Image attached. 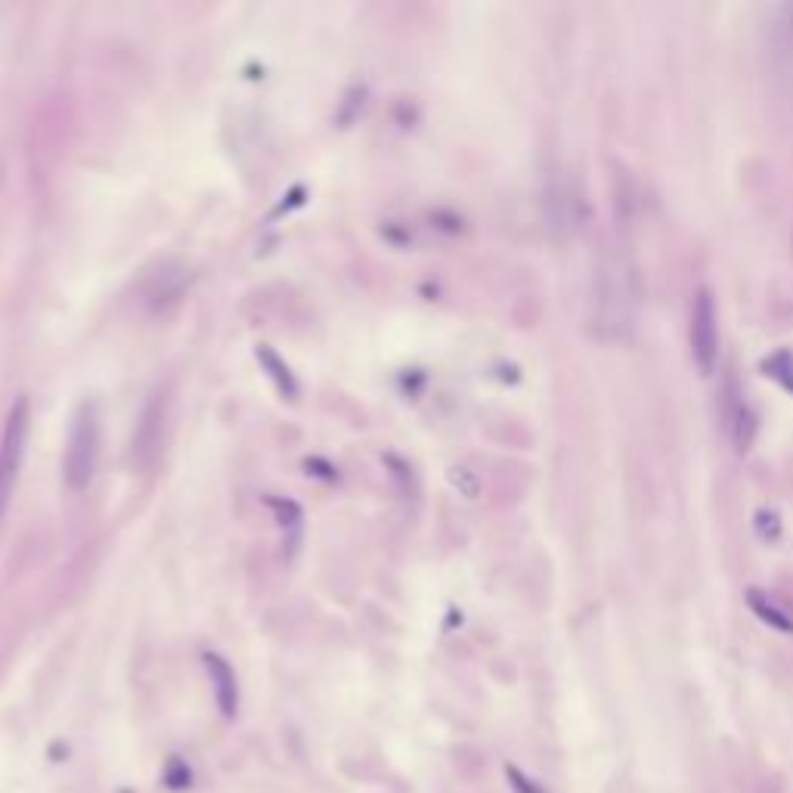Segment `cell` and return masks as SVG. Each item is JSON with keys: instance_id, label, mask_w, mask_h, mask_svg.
<instances>
[{"instance_id": "2", "label": "cell", "mask_w": 793, "mask_h": 793, "mask_svg": "<svg viewBox=\"0 0 793 793\" xmlns=\"http://www.w3.org/2000/svg\"><path fill=\"white\" fill-rule=\"evenodd\" d=\"M97 450H100V422H97V409L84 403L78 409V416L69 431V447L66 459H62V474H66V484L72 490H81L93 478V465H97Z\"/></svg>"}, {"instance_id": "7", "label": "cell", "mask_w": 793, "mask_h": 793, "mask_svg": "<svg viewBox=\"0 0 793 793\" xmlns=\"http://www.w3.org/2000/svg\"><path fill=\"white\" fill-rule=\"evenodd\" d=\"M16 465H19V462H13V459H0V515H4L7 499H10L13 484H16V474H19Z\"/></svg>"}, {"instance_id": "5", "label": "cell", "mask_w": 793, "mask_h": 793, "mask_svg": "<svg viewBox=\"0 0 793 793\" xmlns=\"http://www.w3.org/2000/svg\"><path fill=\"white\" fill-rule=\"evenodd\" d=\"M750 608L759 620H766L769 626L781 629V632H793V617L787 611H781L772 598L766 595H759V592H750Z\"/></svg>"}, {"instance_id": "1", "label": "cell", "mask_w": 793, "mask_h": 793, "mask_svg": "<svg viewBox=\"0 0 793 793\" xmlns=\"http://www.w3.org/2000/svg\"><path fill=\"white\" fill-rule=\"evenodd\" d=\"M632 304H636V298H632L626 273L620 267L601 270L592 292V329L611 341L626 338V332L636 326Z\"/></svg>"}, {"instance_id": "4", "label": "cell", "mask_w": 793, "mask_h": 793, "mask_svg": "<svg viewBox=\"0 0 793 793\" xmlns=\"http://www.w3.org/2000/svg\"><path fill=\"white\" fill-rule=\"evenodd\" d=\"M688 338H691L694 366L704 375H710L716 369V360H719V310H716V298L707 285H701V289L694 292Z\"/></svg>"}, {"instance_id": "6", "label": "cell", "mask_w": 793, "mask_h": 793, "mask_svg": "<svg viewBox=\"0 0 793 793\" xmlns=\"http://www.w3.org/2000/svg\"><path fill=\"white\" fill-rule=\"evenodd\" d=\"M208 666H211V676L217 679L220 707H224V713H233V704H236V685H233V676H230V670H227V663H220L217 657H208Z\"/></svg>"}, {"instance_id": "3", "label": "cell", "mask_w": 793, "mask_h": 793, "mask_svg": "<svg viewBox=\"0 0 793 793\" xmlns=\"http://www.w3.org/2000/svg\"><path fill=\"white\" fill-rule=\"evenodd\" d=\"M766 66L775 93H781V100H793V4H778L769 10Z\"/></svg>"}, {"instance_id": "8", "label": "cell", "mask_w": 793, "mask_h": 793, "mask_svg": "<svg viewBox=\"0 0 793 793\" xmlns=\"http://www.w3.org/2000/svg\"><path fill=\"white\" fill-rule=\"evenodd\" d=\"M505 778H509V784H512L515 793H549L543 784L533 781L530 775H524L518 766H509V769H505Z\"/></svg>"}, {"instance_id": "9", "label": "cell", "mask_w": 793, "mask_h": 793, "mask_svg": "<svg viewBox=\"0 0 793 793\" xmlns=\"http://www.w3.org/2000/svg\"><path fill=\"white\" fill-rule=\"evenodd\" d=\"M756 530H759V536L763 539H778V533H781V524H778V515L775 512H756Z\"/></svg>"}]
</instances>
